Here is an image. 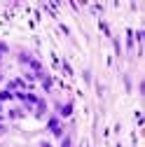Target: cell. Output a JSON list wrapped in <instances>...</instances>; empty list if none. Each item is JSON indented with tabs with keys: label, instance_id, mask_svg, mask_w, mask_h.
Masks as SVG:
<instances>
[{
	"label": "cell",
	"instance_id": "cell-1",
	"mask_svg": "<svg viewBox=\"0 0 145 147\" xmlns=\"http://www.w3.org/2000/svg\"><path fill=\"white\" fill-rule=\"evenodd\" d=\"M49 128H51V131L56 133V136H61V126H59V119H49Z\"/></svg>",
	"mask_w": 145,
	"mask_h": 147
},
{
	"label": "cell",
	"instance_id": "cell-2",
	"mask_svg": "<svg viewBox=\"0 0 145 147\" xmlns=\"http://www.w3.org/2000/svg\"><path fill=\"white\" fill-rule=\"evenodd\" d=\"M70 112H72V105H63L61 107V115H70Z\"/></svg>",
	"mask_w": 145,
	"mask_h": 147
}]
</instances>
